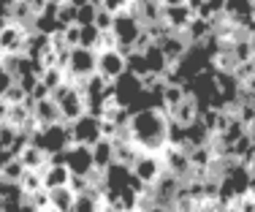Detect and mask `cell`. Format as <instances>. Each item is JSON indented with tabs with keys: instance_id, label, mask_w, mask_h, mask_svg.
Instances as JSON below:
<instances>
[{
	"instance_id": "46",
	"label": "cell",
	"mask_w": 255,
	"mask_h": 212,
	"mask_svg": "<svg viewBox=\"0 0 255 212\" xmlns=\"http://www.w3.org/2000/svg\"><path fill=\"white\" fill-rule=\"evenodd\" d=\"M149 212H171V210H168V207H163V204H155V207L149 210Z\"/></svg>"
},
{
	"instance_id": "48",
	"label": "cell",
	"mask_w": 255,
	"mask_h": 212,
	"mask_svg": "<svg viewBox=\"0 0 255 212\" xmlns=\"http://www.w3.org/2000/svg\"><path fill=\"white\" fill-rule=\"evenodd\" d=\"M130 3H133V0H130Z\"/></svg>"
},
{
	"instance_id": "7",
	"label": "cell",
	"mask_w": 255,
	"mask_h": 212,
	"mask_svg": "<svg viewBox=\"0 0 255 212\" xmlns=\"http://www.w3.org/2000/svg\"><path fill=\"white\" fill-rule=\"evenodd\" d=\"M68 71L74 79H90L93 74H98V54L93 49H82V46H76V49H71V57H68Z\"/></svg>"
},
{
	"instance_id": "23",
	"label": "cell",
	"mask_w": 255,
	"mask_h": 212,
	"mask_svg": "<svg viewBox=\"0 0 255 212\" xmlns=\"http://www.w3.org/2000/svg\"><path fill=\"white\" fill-rule=\"evenodd\" d=\"M68 82V71L65 68H46V71H41V84H46V90L49 93H54V90H60L63 84Z\"/></svg>"
},
{
	"instance_id": "15",
	"label": "cell",
	"mask_w": 255,
	"mask_h": 212,
	"mask_svg": "<svg viewBox=\"0 0 255 212\" xmlns=\"http://www.w3.org/2000/svg\"><path fill=\"white\" fill-rule=\"evenodd\" d=\"M71 169L65 166V163H49V166L44 169V188L46 191H54V188H68L71 183Z\"/></svg>"
},
{
	"instance_id": "37",
	"label": "cell",
	"mask_w": 255,
	"mask_h": 212,
	"mask_svg": "<svg viewBox=\"0 0 255 212\" xmlns=\"http://www.w3.org/2000/svg\"><path fill=\"white\" fill-rule=\"evenodd\" d=\"M14 82H16V79H14V74H11V71L5 68L3 63H0V98H3V93H5V90H8Z\"/></svg>"
},
{
	"instance_id": "38",
	"label": "cell",
	"mask_w": 255,
	"mask_h": 212,
	"mask_svg": "<svg viewBox=\"0 0 255 212\" xmlns=\"http://www.w3.org/2000/svg\"><path fill=\"white\" fill-rule=\"evenodd\" d=\"M90 185H93V183H90V177H79V174H74V177H71V183H68V188L76 193V196H79V193H84Z\"/></svg>"
},
{
	"instance_id": "22",
	"label": "cell",
	"mask_w": 255,
	"mask_h": 212,
	"mask_svg": "<svg viewBox=\"0 0 255 212\" xmlns=\"http://www.w3.org/2000/svg\"><path fill=\"white\" fill-rule=\"evenodd\" d=\"M22 174H25V163L19 158H11L5 166H0V180H3L5 185H19Z\"/></svg>"
},
{
	"instance_id": "41",
	"label": "cell",
	"mask_w": 255,
	"mask_h": 212,
	"mask_svg": "<svg viewBox=\"0 0 255 212\" xmlns=\"http://www.w3.org/2000/svg\"><path fill=\"white\" fill-rule=\"evenodd\" d=\"M247 196L255 199V174H250V183H247Z\"/></svg>"
},
{
	"instance_id": "44",
	"label": "cell",
	"mask_w": 255,
	"mask_h": 212,
	"mask_svg": "<svg viewBox=\"0 0 255 212\" xmlns=\"http://www.w3.org/2000/svg\"><path fill=\"white\" fill-rule=\"evenodd\" d=\"M247 44H250V52H253V57H255V33L247 35Z\"/></svg>"
},
{
	"instance_id": "21",
	"label": "cell",
	"mask_w": 255,
	"mask_h": 212,
	"mask_svg": "<svg viewBox=\"0 0 255 212\" xmlns=\"http://www.w3.org/2000/svg\"><path fill=\"white\" fill-rule=\"evenodd\" d=\"M19 161L25 163V169H41V172L49 166V155H46L38 144H33V142H30L27 147L19 153Z\"/></svg>"
},
{
	"instance_id": "35",
	"label": "cell",
	"mask_w": 255,
	"mask_h": 212,
	"mask_svg": "<svg viewBox=\"0 0 255 212\" xmlns=\"http://www.w3.org/2000/svg\"><path fill=\"white\" fill-rule=\"evenodd\" d=\"M16 136H19V131H16V128H11L8 123H0V144H3V147H11Z\"/></svg>"
},
{
	"instance_id": "28",
	"label": "cell",
	"mask_w": 255,
	"mask_h": 212,
	"mask_svg": "<svg viewBox=\"0 0 255 212\" xmlns=\"http://www.w3.org/2000/svg\"><path fill=\"white\" fill-rule=\"evenodd\" d=\"M27 98H30V95H27L25 90H22L19 84H16V82H14V84H11V87L3 93V101H5L8 106H19V104H25Z\"/></svg>"
},
{
	"instance_id": "19",
	"label": "cell",
	"mask_w": 255,
	"mask_h": 212,
	"mask_svg": "<svg viewBox=\"0 0 255 212\" xmlns=\"http://www.w3.org/2000/svg\"><path fill=\"white\" fill-rule=\"evenodd\" d=\"M16 188H19V193L25 199H30L38 191H44V172H41V169H25V174H22V180Z\"/></svg>"
},
{
	"instance_id": "16",
	"label": "cell",
	"mask_w": 255,
	"mask_h": 212,
	"mask_svg": "<svg viewBox=\"0 0 255 212\" xmlns=\"http://www.w3.org/2000/svg\"><path fill=\"white\" fill-rule=\"evenodd\" d=\"M185 98H187V87H185V84H166V87H163V93H160L157 106H160L166 114H171Z\"/></svg>"
},
{
	"instance_id": "42",
	"label": "cell",
	"mask_w": 255,
	"mask_h": 212,
	"mask_svg": "<svg viewBox=\"0 0 255 212\" xmlns=\"http://www.w3.org/2000/svg\"><path fill=\"white\" fill-rule=\"evenodd\" d=\"M5 114H8V104L0 98V123H5Z\"/></svg>"
},
{
	"instance_id": "11",
	"label": "cell",
	"mask_w": 255,
	"mask_h": 212,
	"mask_svg": "<svg viewBox=\"0 0 255 212\" xmlns=\"http://www.w3.org/2000/svg\"><path fill=\"white\" fill-rule=\"evenodd\" d=\"M198 117H201V101H198L193 93H187V98L168 114V120L182 125V128H190L193 123H198Z\"/></svg>"
},
{
	"instance_id": "34",
	"label": "cell",
	"mask_w": 255,
	"mask_h": 212,
	"mask_svg": "<svg viewBox=\"0 0 255 212\" xmlns=\"http://www.w3.org/2000/svg\"><path fill=\"white\" fill-rule=\"evenodd\" d=\"M27 202H30V207H33V210H49V207H52L49 191H46V188H44V191H38V193H33Z\"/></svg>"
},
{
	"instance_id": "6",
	"label": "cell",
	"mask_w": 255,
	"mask_h": 212,
	"mask_svg": "<svg viewBox=\"0 0 255 212\" xmlns=\"http://www.w3.org/2000/svg\"><path fill=\"white\" fill-rule=\"evenodd\" d=\"M160 161L163 166H166L168 174H174L177 180H182L185 183L187 177H190L193 166H190V153H187L185 147H174V144H166L160 153Z\"/></svg>"
},
{
	"instance_id": "14",
	"label": "cell",
	"mask_w": 255,
	"mask_h": 212,
	"mask_svg": "<svg viewBox=\"0 0 255 212\" xmlns=\"http://www.w3.org/2000/svg\"><path fill=\"white\" fill-rule=\"evenodd\" d=\"M33 117L38 123V128H46V125H54V123H63L60 120V109L52 98H44V101H35L33 104Z\"/></svg>"
},
{
	"instance_id": "20",
	"label": "cell",
	"mask_w": 255,
	"mask_h": 212,
	"mask_svg": "<svg viewBox=\"0 0 255 212\" xmlns=\"http://www.w3.org/2000/svg\"><path fill=\"white\" fill-rule=\"evenodd\" d=\"M49 202L54 212H74L76 210V193L71 188H54L49 191Z\"/></svg>"
},
{
	"instance_id": "31",
	"label": "cell",
	"mask_w": 255,
	"mask_h": 212,
	"mask_svg": "<svg viewBox=\"0 0 255 212\" xmlns=\"http://www.w3.org/2000/svg\"><path fill=\"white\" fill-rule=\"evenodd\" d=\"M231 52H234L236 63H247V60H253V52H250V44H247V38L236 41V44L231 46Z\"/></svg>"
},
{
	"instance_id": "5",
	"label": "cell",
	"mask_w": 255,
	"mask_h": 212,
	"mask_svg": "<svg viewBox=\"0 0 255 212\" xmlns=\"http://www.w3.org/2000/svg\"><path fill=\"white\" fill-rule=\"evenodd\" d=\"M130 174L138 180L144 188H155L157 183L163 180V174H166V166H163L160 155H152V153H141L136 161H133L130 166Z\"/></svg>"
},
{
	"instance_id": "30",
	"label": "cell",
	"mask_w": 255,
	"mask_h": 212,
	"mask_svg": "<svg viewBox=\"0 0 255 212\" xmlns=\"http://www.w3.org/2000/svg\"><path fill=\"white\" fill-rule=\"evenodd\" d=\"M95 14H98V8L95 5H82V8L76 11V25L79 27H87V25H95Z\"/></svg>"
},
{
	"instance_id": "24",
	"label": "cell",
	"mask_w": 255,
	"mask_h": 212,
	"mask_svg": "<svg viewBox=\"0 0 255 212\" xmlns=\"http://www.w3.org/2000/svg\"><path fill=\"white\" fill-rule=\"evenodd\" d=\"M125 57H128V74H130V76L141 79V76H147V74H149L147 60H144V54H141V52H130V54H125Z\"/></svg>"
},
{
	"instance_id": "12",
	"label": "cell",
	"mask_w": 255,
	"mask_h": 212,
	"mask_svg": "<svg viewBox=\"0 0 255 212\" xmlns=\"http://www.w3.org/2000/svg\"><path fill=\"white\" fill-rule=\"evenodd\" d=\"M193 19H196V14H193L187 5H168V8H163V19L160 22L171 30V33H185Z\"/></svg>"
},
{
	"instance_id": "33",
	"label": "cell",
	"mask_w": 255,
	"mask_h": 212,
	"mask_svg": "<svg viewBox=\"0 0 255 212\" xmlns=\"http://www.w3.org/2000/svg\"><path fill=\"white\" fill-rule=\"evenodd\" d=\"M185 128L177 123H168V144H174V147H185Z\"/></svg>"
},
{
	"instance_id": "29",
	"label": "cell",
	"mask_w": 255,
	"mask_h": 212,
	"mask_svg": "<svg viewBox=\"0 0 255 212\" xmlns=\"http://www.w3.org/2000/svg\"><path fill=\"white\" fill-rule=\"evenodd\" d=\"M79 38H82V27H79V25L63 27V46H65V49H76Z\"/></svg>"
},
{
	"instance_id": "39",
	"label": "cell",
	"mask_w": 255,
	"mask_h": 212,
	"mask_svg": "<svg viewBox=\"0 0 255 212\" xmlns=\"http://www.w3.org/2000/svg\"><path fill=\"white\" fill-rule=\"evenodd\" d=\"M234 207H236V212H255V199H250V196L245 193V196L236 199Z\"/></svg>"
},
{
	"instance_id": "40",
	"label": "cell",
	"mask_w": 255,
	"mask_h": 212,
	"mask_svg": "<svg viewBox=\"0 0 255 212\" xmlns=\"http://www.w3.org/2000/svg\"><path fill=\"white\" fill-rule=\"evenodd\" d=\"M204 3H206V0H185V5H187V8H190L193 11V14H201V8H204Z\"/></svg>"
},
{
	"instance_id": "17",
	"label": "cell",
	"mask_w": 255,
	"mask_h": 212,
	"mask_svg": "<svg viewBox=\"0 0 255 212\" xmlns=\"http://www.w3.org/2000/svg\"><path fill=\"white\" fill-rule=\"evenodd\" d=\"M93 161H95V172H106L114 163V142L98 139V142L93 144Z\"/></svg>"
},
{
	"instance_id": "3",
	"label": "cell",
	"mask_w": 255,
	"mask_h": 212,
	"mask_svg": "<svg viewBox=\"0 0 255 212\" xmlns=\"http://www.w3.org/2000/svg\"><path fill=\"white\" fill-rule=\"evenodd\" d=\"M30 33H33V27L25 22L5 19L0 25V54H25Z\"/></svg>"
},
{
	"instance_id": "47",
	"label": "cell",
	"mask_w": 255,
	"mask_h": 212,
	"mask_svg": "<svg viewBox=\"0 0 255 212\" xmlns=\"http://www.w3.org/2000/svg\"><path fill=\"white\" fill-rule=\"evenodd\" d=\"M35 212H54V210H52V207H49V210H35Z\"/></svg>"
},
{
	"instance_id": "32",
	"label": "cell",
	"mask_w": 255,
	"mask_h": 212,
	"mask_svg": "<svg viewBox=\"0 0 255 212\" xmlns=\"http://www.w3.org/2000/svg\"><path fill=\"white\" fill-rule=\"evenodd\" d=\"M117 35L112 33V30H106V33H101V38H98V46H95V54L98 52H112V49H117Z\"/></svg>"
},
{
	"instance_id": "9",
	"label": "cell",
	"mask_w": 255,
	"mask_h": 212,
	"mask_svg": "<svg viewBox=\"0 0 255 212\" xmlns=\"http://www.w3.org/2000/svg\"><path fill=\"white\" fill-rule=\"evenodd\" d=\"M65 166L71 169V174L90 177V174L95 172L93 147H84V144H71V147L65 150Z\"/></svg>"
},
{
	"instance_id": "2",
	"label": "cell",
	"mask_w": 255,
	"mask_h": 212,
	"mask_svg": "<svg viewBox=\"0 0 255 212\" xmlns=\"http://www.w3.org/2000/svg\"><path fill=\"white\" fill-rule=\"evenodd\" d=\"M30 142L38 144V147L52 158V155L65 153V150L74 144V139H71V128L65 123H54V125H46V128H38V133H35Z\"/></svg>"
},
{
	"instance_id": "4",
	"label": "cell",
	"mask_w": 255,
	"mask_h": 212,
	"mask_svg": "<svg viewBox=\"0 0 255 212\" xmlns=\"http://www.w3.org/2000/svg\"><path fill=\"white\" fill-rule=\"evenodd\" d=\"M141 19L136 16V11H125V14H120V16H114V27H112V33L117 35V49L123 52V54H130L133 52V44H136V38L141 35Z\"/></svg>"
},
{
	"instance_id": "25",
	"label": "cell",
	"mask_w": 255,
	"mask_h": 212,
	"mask_svg": "<svg viewBox=\"0 0 255 212\" xmlns=\"http://www.w3.org/2000/svg\"><path fill=\"white\" fill-rule=\"evenodd\" d=\"M76 5H71V3H57V11H54V19L60 22L63 27H68V25H76Z\"/></svg>"
},
{
	"instance_id": "43",
	"label": "cell",
	"mask_w": 255,
	"mask_h": 212,
	"mask_svg": "<svg viewBox=\"0 0 255 212\" xmlns=\"http://www.w3.org/2000/svg\"><path fill=\"white\" fill-rule=\"evenodd\" d=\"M163 8H168V5H185V0H160Z\"/></svg>"
},
{
	"instance_id": "13",
	"label": "cell",
	"mask_w": 255,
	"mask_h": 212,
	"mask_svg": "<svg viewBox=\"0 0 255 212\" xmlns=\"http://www.w3.org/2000/svg\"><path fill=\"white\" fill-rule=\"evenodd\" d=\"M157 46H160L163 54L168 57V63H182V60L187 57V52H190L193 44L185 38V33H168Z\"/></svg>"
},
{
	"instance_id": "27",
	"label": "cell",
	"mask_w": 255,
	"mask_h": 212,
	"mask_svg": "<svg viewBox=\"0 0 255 212\" xmlns=\"http://www.w3.org/2000/svg\"><path fill=\"white\" fill-rule=\"evenodd\" d=\"M101 11H106V14H112V16H120V14H125V11H133V3L130 0H103Z\"/></svg>"
},
{
	"instance_id": "1",
	"label": "cell",
	"mask_w": 255,
	"mask_h": 212,
	"mask_svg": "<svg viewBox=\"0 0 255 212\" xmlns=\"http://www.w3.org/2000/svg\"><path fill=\"white\" fill-rule=\"evenodd\" d=\"M168 114L160 106H147V109H136L130 112L128 120V131L130 139L141 153H152L160 155L163 147L168 144Z\"/></svg>"
},
{
	"instance_id": "18",
	"label": "cell",
	"mask_w": 255,
	"mask_h": 212,
	"mask_svg": "<svg viewBox=\"0 0 255 212\" xmlns=\"http://www.w3.org/2000/svg\"><path fill=\"white\" fill-rule=\"evenodd\" d=\"M141 54H144V60H147V68H149V74H157V76H163V74L168 71V65H171V63H168V57L163 54V49H160L157 44H149V46H147V49H144Z\"/></svg>"
},
{
	"instance_id": "26",
	"label": "cell",
	"mask_w": 255,
	"mask_h": 212,
	"mask_svg": "<svg viewBox=\"0 0 255 212\" xmlns=\"http://www.w3.org/2000/svg\"><path fill=\"white\" fill-rule=\"evenodd\" d=\"M98 38H101V30L95 27V25H87V27H82V38H79V46H82V49H93V52H95V46H98Z\"/></svg>"
},
{
	"instance_id": "36",
	"label": "cell",
	"mask_w": 255,
	"mask_h": 212,
	"mask_svg": "<svg viewBox=\"0 0 255 212\" xmlns=\"http://www.w3.org/2000/svg\"><path fill=\"white\" fill-rule=\"evenodd\" d=\"M95 27H98L101 33H106V30H112V27H114V16L98 8V14H95Z\"/></svg>"
},
{
	"instance_id": "45",
	"label": "cell",
	"mask_w": 255,
	"mask_h": 212,
	"mask_svg": "<svg viewBox=\"0 0 255 212\" xmlns=\"http://www.w3.org/2000/svg\"><path fill=\"white\" fill-rule=\"evenodd\" d=\"M68 3H71V5H76V8H82V5H87L90 0H68Z\"/></svg>"
},
{
	"instance_id": "8",
	"label": "cell",
	"mask_w": 255,
	"mask_h": 212,
	"mask_svg": "<svg viewBox=\"0 0 255 212\" xmlns=\"http://www.w3.org/2000/svg\"><path fill=\"white\" fill-rule=\"evenodd\" d=\"M98 74L106 82H120L128 74V57L120 49L98 52Z\"/></svg>"
},
{
	"instance_id": "10",
	"label": "cell",
	"mask_w": 255,
	"mask_h": 212,
	"mask_svg": "<svg viewBox=\"0 0 255 212\" xmlns=\"http://www.w3.org/2000/svg\"><path fill=\"white\" fill-rule=\"evenodd\" d=\"M68 128H71V139H74V144L93 147V144L101 139V120L93 117V114H84V117H79L76 123L68 125Z\"/></svg>"
}]
</instances>
